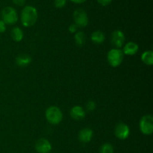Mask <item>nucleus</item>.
Masks as SVG:
<instances>
[{
    "mask_svg": "<svg viewBox=\"0 0 153 153\" xmlns=\"http://www.w3.org/2000/svg\"><path fill=\"white\" fill-rule=\"evenodd\" d=\"M37 11L33 6H25L21 11L20 19L22 25L25 27H31L36 23L37 20Z\"/></svg>",
    "mask_w": 153,
    "mask_h": 153,
    "instance_id": "f257e3e1",
    "label": "nucleus"
},
{
    "mask_svg": "<svg viewBox=\"0 0 153 153\" xmlns=\"http://www.w3.org/2000/svg\"><path fill=\"white\" fill-rule=\"evenodd\" d=\"M46 118L52 125H58L63 119V114L57 106H50L46 111Z\"/></svg>",
    "mask_w": 153,
    "mask_h": 153,
    "instance_id": "f03ea898",
    "label": "nucleus"
},
{
    "mask_svg": "<svg viewBox=\"0 0 153 153\" xmlns=\"http://www.w3.org/2000/svg\"><path fill=\"white\" fill-rule=\"evenodd\" d=\"M124 54L120 49H112L108 53V61L113 67H117L122 64L123 61Z\"/></svg>",
    "mask_w": 153,
    "mask_h": 153,
    "instance_id": "7ed1b4c3",
    "label": "nucleus"
},
{
    "mask_svg": "<svg viewBox=\"0 0 153 153\" xmlns=\"http://www.w3.org/2000/svg\"><path fill=\"white\" fill-rule=\"evenodd\" d=\"M1 17L5 25H13L18 20V15L16 10L10 6L3 8L1 11Z\"/></svg>",
    "mask_w": 153,
    "mask_h": 153,
    "instance_id": "20e7f679",
    "label": "nucleus"
},
{
    "mask_svg": "<svg viewBox=\"0 0 153 153\" xmlns=\"http://www.w3.org/2000/svg\"><path fill=\"white\" fill-rule=\"evenodd\" d=\"M140 130L145 135H150L153 132V117L146 114L142 117L139 123Z\"/></svg>",
    "mask_w": 153,
    "mask_h": 153,
    "instance_id": "39448f33",
    "label": "nucleus"
},
{
    "mask_svg": "<svg viewBox=\"0 0 153 153\" xmlns=\"http://www.w3.org/2000/svg\"><path fill=\"white\" fill-rule=\"evenodd\" d=\"M73 19H74V23L79 28H85L88 25V22H89L86 11L82 8L76 9L73 12Z\"/></svg>",
    "mask_w": 153,
    "mask_h": 153,
    "instance_id": "423d86ee",
    "label": "nucleus"
},
{
    "mask_svg": "<svg viewBox=\"0 0 153 153\" xmlns=\"http://www.w3.org/2000/svg\"><path fill=\"white\" fill-rule=\"evenodd\" d=\"M114 134L120 140H126L129 136L130 129L126 123H120L115 126Z\"/></svg>",
    "mask_w": 153,
    "mask_h": 153,
    "instance_id": "0eeeda50",
    "label": "nucleus"
},
{
    "mask_svg": "<svg viewBox=\"0 0 153 153\" xmlns=\"http://www.w3.org/2000/svg\"><path fill=\"white\" fill-rule=\"evenodd\" d=\"M34 146L38 153H49L52 150V144L46 138H40L37 140Z\"/></svg>",
    "mask_w": 153,
    "mask_h": 153,
    "instance_id": "6e6552de",
    "label": "nucleus"
},
{
    "mask_svg": "<svg viewBox=\"0 0 153 153\" xmlns=\"http://www.w3.org/2000/svg\"><path fill=\"white\" fill-rule=\"evenodd\" d=\"M125 42V35L120 30H115L111 34V43L116 49L121 48Z\"/></svg>",
    "mask_w": 153,
    "mask_h": 153,
    "instance_id": "1a4fd4ad",
    "label": "nucleus"
},
{
    "mask_svg": "<svg viewBox=\"0 0 153 153\" xmlns=\"http://www.w3.org/2000/svg\"><path fill=\"white\" fill-rule=\"evenodd\" d=\"M70 116L75 120H82L86 116L85 111L79 105H76L70 110Z\"/></svg>",
    "mask_w": 153,
    "mask_h": 153,
    "instance_id": "9d476101",
    "label": "nucleus"
},
{
    "mask_svg": "<svg viewBox=\"0 0 153 153\" xmlns=\"http://www.w3.org/2000/svg\"><path fill=\"white\" fill-rule=\"evenodd\" d=\"M93 137V131L90 128H82L79 133V139L82 143H88Z\"/></svg>",
    "mask_w": 153,
    "mask_h": 153,
    "instance_id": "9b49d317",
    "label": "nucleus"
},
{
    "mask_svg": "<svg viewBox=\"0 0 153 153\" xmlns=\"http://www.w3.org/2000/svg\"><path fill=\"white\" fill-rule=\"evenodd\" d=\"M31 57L27 54H20L16 58V64L20 67H25L31 63Z\"/></svg>",
    "mask_w": 153,
    "mask_h": 153,
    "instance_id": "f8f14e48",
    "label": "nucleus"
},
{
    "mask_svg": "<svg viewBox=\"0 0 153 153\" xmlns=\"http://www.w3.org/2000/svg\"><path fill=\"white\" fill-rule=\"evenodd\" d=\"M138 45L134 42H128L123 47V54L127 55H134L137 54L138 52Z\"/></svg>",
    "mask_w": 153,
    "mask_h": 153,
    "instance_id": "ddd939ff",
    "label": "nucleus"
},
{
    "mask_svg": "<svg viewBox=\"0 0 153 153\" xmlns=\"http://www.w3.org/2000/svg\"><path fill=\"white\" fill-rule=\"evenodd\" d=\"M105 36L101 31H96L91 34V40L96 44H101L105 41Z\"/></svg>",
    "mask_w": 153,
    "mask_h": 153,
    "instance_id": "4468645a",
    "label": "nucleus"
},
{
    "mask_svg": "<svg viewBox=\"0 0 153 153\" xmlns=\"http://www.w3.org/2000/svg\"><path fill=\"white\" fill-rule=\"evenodd\" d=\"M10 35H11L12 39L16 42H19L22 40L23 38V31H22L20 28L19 27H14L12 28L11 31H10Z\"/></svg>",
    "mask_w": 153,
    "mask_h": 153,
    "instance_id": "2eb2a0df",
    "label": "nucleus"
},
{
    "mask_svg": "<svg viewBox=\"0 0 153 153\" xmlns=\"http://www.w3.org/2000/svg\"><path fill=\"white\" fill-rule=\"evenodd\" d=\"M141 60L146 65L151 66L153 64V52L152 51H145L141 55Z\"/></svg>",
    "mask_w": 153,
    "mask_h": 153,
    "instance_id": "dca6fc26",
    "label": "nucleus"
},
{
    "mask_svg": "<svg viewBox=\"0 0 153 153\" xmlns=\"http://www.w3.org/2000/svg\"><path fill=\"white\" fill-rule=\"evenodd\" d=\"M74 40L77 46H82L86 41V36H85V33L82 31H78L75 34Z\"/></svg>",
    "mask_w": 153,
    "mask_h": 153,
    "instance_id": "f3484780",
    "label": "nucleus"
},
{
    "mask_svg": "<svg viewBox=\"0 0 153 153\" xmlns=\"http://www.w3.org/2000/svg\"><path fill=\"white\" fill-rule=\"evenodd\" d=\"M100 153H114V147L111 143H104L100 149Z\"/></svg>",
    "mask_w": 153,
    "mask_h": 153,
    "instance_id": "a211bd4d",
    "label": "nucleus"
},
{
    "mask_svg": "<svg viewBox=\"0 0 153 153\" xmlns=\"http://www.w3.org/2000/svg\"><path fill=\"white\" fill-rule=\"evenodd\" d=\"M54 4L57 8H62L67 4V0H55Z\"/></svg>",
    "mask_w": 153,
    "mask_h": 153,
    "instance_id": "6ab92c4d",
    "label": "nucleus"
},
{
    "mask_svg": "<svg viewBox=\"0 0 153 153\" xmlns=\"http://www.w3.org/2000/svg\"><path fill=\"white\" fill-rule=\"evenodd\" d=\"M96 107H97V105H96V102L94 101H89L86 105V108L88 111H93L96 109Z\"/></svg>",
    "mask_w": 153,
    "mask_h": 153,
    "instance_id": "aec40b11",
    "label": "nucleus"
},
{
    "mask_svg": "<svg viewBox=\"0 0 153 153\" xmlns=\"http://www.w3.org/2000/svg\"><path fill=\"white\" fill-rule=\"evenodd\" d=\"M78 28H79V27H78L76 24L75 23L71 24V25L69 26V31L71 33H73V34H74V33L77 32Z\"/></svg>",
    "mask_w": 153,
    "mask_h": 153,
    "instance_id": "412c9836",
    "label": "nucleus"
},
{
    "mask_svg": "<svg viewBox=\"0 0 153 153\" xmlns=\"http://www.w3.org/2000/svg\"><path fill=\"white\" fill-rule=\"evenodd\" d=\"M99 4L102 6H107L112 1V0H97Z\"/></svg>",
    "mask_w": 153,
    "mask_h": 153,
    "instance_id": "4be33fe9",
    "label": "nucleus"
},
{
    "mask_svg": "<svg viewBox=\"0 0 153 153\" xmlns=\"http://www.w3.org/2000/svg\"><path fill=\"white\" fill-rule=\"evenodd\" d=\"M12 1L17 6H23L25 3V0H12Z\"/></svg>",
    "mask_w": 153,
    "mask_h": 153,
    "instance_id": "5701e85b",
    "label": "nucleus"
},
{
    "mask_svg": "<svg viewBox=\"0 0 153 153\" xmlns=\"http://www.w3.org/2000/svg\"><path fill=\"white\" fill-rule=\"evenodd\" d=\"M6 31V25L2 20H0V33H3Z\"/></svg>",
    "mask_w": 153,
    "mask_h": 153,
    "instance_id": "b1692460",
    "label": "nucleus"
},
{
    "mask_svg": "<svg viewBox=\"0 0 153 153\" xmlns=\"http://www.w3.org/2000/svg\"><path fill=\"white\" fill-rule=\"evenodd\" d=\"M70 1L74 3H76V4H82V3L85 2L87 0H70Z\"/></svg>",
    "mask_w": 153,
    "mask_h": 153,
    "instance_id": "393cba45",
    "label": "nucleus"
}]
</instances>
